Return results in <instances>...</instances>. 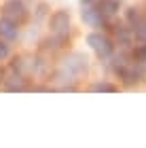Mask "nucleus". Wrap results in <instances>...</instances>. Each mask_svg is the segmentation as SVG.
<instances>
[{"label": "nucleus", "mask_w": 146, "mask_h": 148, "mask_svg": "<svg viewBox=\"0 0 146 148\" xmlns=\"http://www.w3.org/2000/svg\"><path fill=\"white\" fill-rule=\"evenodd\" d=\"M134 32H136V36L140 38V40H146V21H140L138 25H134Z\"/></svg>", "instance_id": "nucleus-7"}, {"label": "nucleus", "mask_w": 146, "mask_h": 148, "mask_svg": "<svg viewBox=\"0 0 146 148\" xmlns=\"http://www.w3.org/2000/svg\"><path fill=\"white\" fill-rule=\"evenodd\" d=\"M97 11L102 13L104 19H108V17H112L119 11V2H117V0H102L99 6H97Z\"/></svg>", "instance_id": "nucleus-5"}, {"label": "nucleus", "mask_w": 146, "mask_h": 148, "mask_svg": "<svg viewBox=\"0 0 146 148\" xmlns=\"http://www.w3.org/2000/svg\"><path fill=\"white\" fill-rule=\"evenodd\" d=\"M87 45L93 49L99 57H108L110 53H112V42H110V38L108 36H104V34H99V32H91V34L87 36Z\"/></svg>", "instance_id": "nucleus-1"}, {"label": "nucleus", "mask_w": 146, "mask_h": 148, "mask_svg": "<svg viewBox=\"0 0 146 148\" xmlns=\"http://www.w3.org/2000/svg\"><path fill=\"white\" fill-rule=\"evenodd\" d=\"M83 19H85V23H89V25H99L104 21V17H102V13H99L97 9H85L83 11Z\"/></svg>", "instance_id": "nucleus-6"}, {"label": "nucleus", "mask_w": 146, "mask_h": 148, "mask_svg": "<svg viewBox=\"0 0 146 148\" xmlns=\"http://www.w3.org/2000/svg\"><path fill=\"white\" fill-rule=\"evenodd\" d=\"M2 13H4V17L13 19L15 23H21L23 19L28 17V9H25V4L21 0H9V2H4Z\"/></svg>", "instance_id": "nucleus-3"}, {"label": "nucleus", "mask_w": 146, "mask_h": 148, "mask_svg": "<svg viewBox=\"0 0 146 148\" xmlns=\"http://www.w3.org/2000/svg\"><path fill=\"white\" fill-rule=\"evenodd\" d=\"M83 2H93V0H83Z\"/></svg>", "instance_id": "nucleus-12"}, {"label": "nucleus", "mask_w": 146, "mask_h": 148, "mask_svg": "<svg viewBox=\"0 0 146 148\" xmlns=\"http://www.w3.org/2000/svg\"><path fill=\"white\" fill-rule=\"evenodd\" d=\"M17 34H19V28H17V23L13 21V19H9V17L0 19V38L13 40V38H17Z\"/></svg>", "instance_id": "nucleus-4"}, {"label": "nucleus", "mask_w": 146, "mask_h": 148, "mask_svg": "<svg viewBox=\"0 0 146 148\" xmlns=\"http://www.w3.org/2000/svg\"><path fill=\"white\" fill-rule=\"evenodd\" d=\"M134 55H136V59H138V62H146V45H142V47H138Z\"/></svg>", "instance_id": "nucleus-9"}, {"label": "nucleus", "mask_w": 146, "mask_h": 148, "mask_svg": "<svg viewBox=\"0 0 146 148\" xmlns=\"http://www.w3.org/2000/svg\"><path fill=\"white\" fill-rule=\"evenodd\" d=\"M91 89H93V91H117V87L114 85H110V83H97V85H93V87H91Z\"/></svg>", "instance_id": "nucleus-8"}, {"label": "nucleus", "mask_w": 146, "mask_h": 148, "mask_svg": "<svg viewBox=\"0 0 146 148\" xmlns=\"http://www.w3.org/2000/svg\"><path fill=\"white\" fill-rule=\"evenodd\" d=\"M2 76H4V72H2V68H0V83H2Z\"/></svg>", "instance_id": "nucleus-11"}, {"label": "nucleus", "mask_w": 146, "mask_h": 148, "mask_svg": "<svg viewBox=\"0 0 146 148\" xmlns=\"http://www.w3.org/2000/svg\"><path fill=\"white\" fill-rule=\"evenodd\" d=\"M6 57H9V45L0 40V62H2V59H6Z\"/></svg>", "instance_id": "nucleus-10"}, {"label": "nucleus", "mask_w": 146, "mask_h": 148, "mask_svg": "<svg viewBox=\"0 0 146 148\" xmlns=\"http://www.w3.org/2000/svg\"><path fill=\"white\" fill-rule=\"evenodd\" d=\"M49 25H51V32L57 36H68L70 32V15L66 11H55L49 19Z\"/></svg>", "instance_id": "nucleus-2"}]
</instances>
